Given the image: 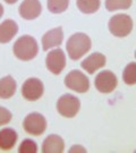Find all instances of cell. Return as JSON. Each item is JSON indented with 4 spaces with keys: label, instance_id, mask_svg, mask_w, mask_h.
I'll return each instance as SVG.
<instances>
[{
    "label": "cell",
    "instance_id": "15",
    "mask_svg": "<svg viewBox=\"0 0 136 153\" xmlns=\"http://www.w3.org/2000/svg\"><path fill=\"white\" fill-rule=\"evenodd\" d=\"M17 142V133L11 128H4L0 131V150L9 151Z\"/></svg>",
    "mask_w": 136,
    "mask_h": 153
},
{
    "label": "cell",
    "instance_id": "21",
    "mask_svg": "<svg viewBox=\"0 0 136 153\" xmlns=\"http://www.w3.org/2000/svg\"><path fill=\"white\" fill-rule=\"evenodd\" d=\"M19 153H36L38 152V145L36 143L32 140H24L19 148H18Z\"/></svg>",
    "mask_w": 136,
    "mask_h": 153
},
{
    "label": "cell",
    "instance_id": "11",
    "mask_svg": "<svg viewBox=\"0 0 136 153\" xmlns=\"http://www.w3.org/2000/svg\"><path fill=\"white\" fill-rule=\"evenodd\" d=\"M62 40H64L62 28L56 27L54 30H50L42 36V48L44 51H48L51 48L60 45L62 43Z\"/></svg>",
    "mask_w": 136,
    "mask_h": 153
},
{
    "label": "cell",
    "instance_id": "14",
    "mask_svg": "<svg viewBox=\"0 0 136 153\" xmlns=\"http://www.w3.org/2000/svg\"><path fill=\"white\" fill-rule=\"evenodd\" d=\"M18 32V25L11 19H6L0 24V43H8Z\"/></svg>",
    "mask_w": 136,
    "mask_h": 153
},
{
    "label": "cell",
    "instance_id": "5",
    "mask_svg": "<svg viewBox=\"0 0 136 153\" xmlns=\"http://www.w3.org/2000/svg\"><path fill=\"white\" fill-rule=\"evenodd\" d=\"M23 127L26 133L33 136H40L47 128V120L39 112H32L25 117L23 121Z\"/></svg>",
    "mask_w": 136,
    "mask_h": 153
},
{
    "label": "cell",
    "instance_id": "1",
    "mask_svg": "<svg viewBox=\"0 0 136 153\" xmlns=\"http://www.w3.org/2000/svg\"><path fill=\"white\" fill-rule=\"evenodd\" d=\"M91 47H92L91 39L84 33L73 34L71 38L68 39L67 44H66L68 56L73 60H77V59L82 58L88 50L91 49Z\"/></svg>",
    "mask_w": 136,
    "mask_h": 153
},
{
    "label": "cell",
    "instance_id": "22",
    "mask_svg": "<svg viewBox=\"0 0 136 153\" xmlns=\"http://www.w3.org/2000/svg\"><path fill=\"white\" fill-rule=\"evenodd\" d=\"M11 120V112L4 107H0V126L6 125Z\"/></svg>",
    "mask_w": 136,
    "mask_h": 153
},
{
    "label": "cell",
    "instance_id": "16",
    "mask_svg": "<svg viewBox=\"0 0 136 153\" xmlns=\"http://www.w3.org/2000/svg\"><path fill=\"white\" fill-rule=\"evenodd\" d=\"M17 84L11 76H6L0 79V99H10L16 92Z\"/></svg>",
    "mask_w": 136,
    "mask_h": 153
},
{
    "label": "cell",
    "instance_id": "2",
    "mask_svg": "<svg viewBox=\"0 0 136 153\" xmlns=\"http://www.w3.org/2000/svg\"><path fill=\"white\" fill-rule=\"evenodd\" d=\"M13 51H14V55L21 60H32L38 55V42L35 39L30 35H23L15 42Z\"/></svg>",
    "mask_w": 136,
    "mask_h": 153
},
{
    "label": "cell",
    "instance_id": "4",
    "mask_svg": "<svg viewBox=\"0 0 136 153\" xmlns=\"http://www.w3.org/2000/svg\"><path fill=\"white\" fill-rule=\"evenodd\" d=\"M81 108L80 99L71 94H64L57 101V110L60 115L66 118H73L77 115Z\"/></svg>",
    "mask_w": 136,
    "mask_h": 153
},
{
    "label": "cell",
    "instance_id": "13",
    "mask_svg": "<svg viewBox=\"0 0 136 153\" xmlns=\"http://www.w3.org/2000/svg\"><path fill=\"white\" fill-rule=\"evenodd\" d=\"M65 150L64 140L58 135H49L43 141L42 152L43 153H61Z\"/></svg>",
    "mask_w": 136,
    "mask_h": 153
},
{
    "label": "cell",
    "instance_id": "25",
    "mask_svg": "<svg viewBox=\"0 0 136 153\" xmlns=\"http://www.w3.org/2000/svg\"><path fill=\"white\" fill-rule=\"evenodd\" d=\"M135 58H136V51H135Z\"/></svg>",
    "mask_w": 136,
    "mask_h": 153
},
{
    "label": "cell",
    "instance_id": "19",
    "mask_svg": "<svg viewBox=\"0 0 136 153\" xmlns=\"http://www.w3.org/2000/svg\"><path fill=\"white\" fill-rule=\"evenodd\" d=\"M69 5V0H48V9L54 14H60L66 11Z\"/></svg>",
    "mask_w": 136,
    "mask_h": 153
},
{
    "label": "cell",
    "instance_id": "10",
    "mask_svg": "<svg viewBox=\"0 0 136 153\" xmlns=\"http://www.w3.org/2000/svg\"><path fill=\"white\" fill-rule=\"evenodd\" d=\"M42 6L39 0H24L19 6V15L27 21H32L40 16Z\"/></svg>",
    "mask_w": 136,
    "mask_h": 153
},
{
    "label": "cell",
    "instance_id": "7",
    "mask_svg": "<svg viewBox=\"0 0 136 153\" xmlns=\"http://www.w3.org/2000/svg\"><path fill=\"white\" fill-rule=\"evenodd\" d=\"M43 83L39 78H28L22 86V95L28 101H36L43 95Z\"/></svg>",
    "mask_w": 136,
    "mask_h": 153
},
{
    "label": "cell",
    "instance_id": "17",
    "mask_svg": "<svg viewBox=\"0 0 136 153\" xmlns=\"http://www.w3.org/2000/svg\"><path fill=\"white\" fill-rule=\"evenodd\" d=\"M100 0H76L77 8L84 14H93L100 8Z\"/></svg>",
    "mask_w": 136,
    "mask_h": 153
},
{
    "label": "cell",
    "instance_id": "8",
    "mask_svg": "<svg viewBox=\"0 0 136 153\" xmlns=\"http://www.w3.org/2000/svg\"><path fill=\"white\" fill-rule=\"evenodd\" d=\"M117 83H118L117 82V76L112 71H103L97 75L95 81H94V85L99 92L110 93L117 88Z\"/></svg>",
    "mask_w": 136,
    "mask_h": 153
},
{
    "label": "cell",
    "instance_id": "6",
    "mask_svg": "<svg viewBox=\"0 0 136 153\" xmlns=\"http://www.w3.org/2000/svg\"><path fill=\"white\" fill-rule=\"evenodd\" d=\"M65 85L78 93H85L90 88V82L86 75L80 71H71L65 77Z\"/></svg>",
    "mask_w": 136,
    "mask_h": 153
},
{
    "label": "cell",
    "instance_id": "23",
    "mask_svg": "<svg viewBox=\"0 0 136 153\" xmlns=\"http://www.w3.org/2000/svg\"><path fill=\"white\" fill-rule=\"evenodd\" d=\"M7 4H15V2H17V0H5Z\"/></svg>",
    "mask_w": 136,
    "mask_h": 153
},
{
    "label": "cell",
    "instance_id": "18",
    "mask_svg": "<svg viewBox=\"0 0 136 153\" xmlns=\"http://www.w3.org/2000/svg\"><path fill=\"white\" fill-rule=\"evenodd\" d=\"M123 79L127 85L136 84V62H131L123 71Z\"/></svg>",
    "mask_w": 136,
    "mask_h": 153
},
{
    "label": "cell",
    "instance_id": "12",
    "mask_svg": "<svg viewBox=\"0 0 136 153\" xmlns=\"http://www.w3.org/2000/svg\"><path fill=\"white\" fill-rule=\"evenodd\" d=\"M106 57L104 55L100 53V52H94L91 56H88L86 59L82 61V68L84 71H86L88 74H94L95 71H98L100 68H102L106 65Z\"/></svg>",
    "mask_w": 136,
    "mask_h": 153
},
{
    "label": "cell",
    "instance_id": "9",
    "mask_svg": "<svg viewBox=\"0 0 136 153\" xmlns=\"http://www.w3.org/2000/svg\"><path fill=\"white\" fill-rule=\"evenodd\" d=\"M47 68L54 75H59L66 66V56L64 51L58 48L50 51L45 58Z\"/></svg>",
    "mask_w": 136,
    "mask_h": 153
},
{
    "label": "cell",
    "instance_id": "3",
    "mask_svg": "<svg viewBox=\"0 0 136 153\" xmlns=\"http://www.w3.org/2000/svg\"><path fill=\"white\" fill-rule=\"evenodd\" d=\"M133 30V19L126 14H118L110 18L109 31L117 38H125Z\"/></svg>",
    "mask_w": 136,
    "mask_h": 153
},
{
    "label": "cell",
    "instance_id": "20",
    "mask_svg": "<svg viewBox=\"0 0 136 153\" xmlns=\"http://www.w3.org/2000/svg\"><path fill=\"white\" fill-rule=\"evenodd\" d=\"M131 6L132 0H106V8L108 11L128 9Z\"/></svg>",
    "mask_w": 136,
    "mask_h": 153
},
{
    "label": "cell",
    "instance_id": "24",
    "mask_svg": "<svg viewBox=\"0 0 136 153\" xmlns=\"http://www.w3.org/2000/svg\"><path fill=\"white\" fill-rule=\"evenodd\" d=\"M2 14H4V7H2V5L0 4V17L2 16Z\"/></svg>",
    "mask_w": 136,
    "mask_h": 153
}]
</instances>
